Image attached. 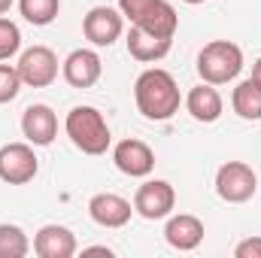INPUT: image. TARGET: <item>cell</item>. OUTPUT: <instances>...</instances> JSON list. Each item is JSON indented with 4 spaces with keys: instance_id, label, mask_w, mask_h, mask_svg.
<instances>
[{
    "instance_id": "5",
    "label": "cell",
    "mask_w": 261,
    "mask_h": 258,
    "mask_svg": "<svg viewBox=\"0 0 261 258\" xmlns=\"http://www.w3.org/2000/svg\"><path fill=\"white\" fill-rule=\"evenodd\" d=\"M258 189V176L246 161H228L216 173V194L228 203H246Z\"/></svg>"
},
{
    "instance_id": "27",
    "label": "cell",
    "mask_w": 261,
    "mask_h": 258,
    "mask_svg": "<svg viewBox=\"0 0 261 258\" xmlns=\"http://www.w3.org/2000/svg\"><path fill=\"white\" fill-rule=\"evenodd\" d=\"M182 3H192V6H195V3H203V0H182Z\"/></svg>"
},
{
    "instance_id": "14",
    "label": "cell",
    "mask_w": 261,
    "mask_h": 258,
    "mask_svg": "<svg viewBox=\"0 0 261 258\" xmlns=\"http://www.w3.org/2000/svg\"><path fill=\"white\" fill-rule=\"evenodd\" d=\"M164 240L179 249V252H192L200 246L203 240V222L192 216V213H179V216H170L167 225H164Z\"/></svg>"
},
{
    "instance_id": "21",
    "label": "cell",
    "mask_w": 261,
    "mask_h": 258,
    "mask_svg": "<svg viewBox=\"0 0 261 258\" xmlns=\"http://www.w3.org/2000/svg\"><path fill=\"white\" fill-rule=\"evenodd\" d=\"M21 49V31L15 21L0 18V61H9Z\"/></svg>"
},
{
    "instance_id": "7",
    "label": "cell",
    "mask_w": 261,
    "mask_h": 258,
    "mask_svg": "<svg viewBox=\"0 0 261 258\" xmlns=\"http://www.w3.org/2000/svg\"><path fill=\"white\" fill-rule=\"evenodd\" d=\"M18 76L31 88H49L58 79V55L49 46H31L18 58Z\"/></svg>"
},
{
    "instance_id": "6",
    "label": "cell",
    "mask_w": 261,
    "mask_h": 258,
    "mask_svg": "<svg viewBox=\"0 0 261 258\" xmlns=\"http://www.w3.org/2000/svg\"><path fill=\"white\" fill-rule=\"evenodd\" d=\"M40 158L31 143H6L0 146V179L9 186H24L37 176Z\"/></svg>"
},
{
    "instance_id": "16",
    "label": "cell",
    "mask_w": 261,
    "mask_h": 258,
    "mask_svg": "<svg viewBox=\"0 0 261 258\" xmlns=\"http://www.w3.org/2000/svg\"><path fill=\"white\" fill-rule=\"evenodd\" d=\"M170 46H173V40L158 37V34H152V31H143V28L130 24V31H128V55L134 58V61L155 64V61H161V58L170 52Z\"/></svg>"
},
{
    "instance_id": "26",
    "label": "cell",
    "mask_w": 261,
    "mask_h": 258,
    "mask_svg": "<svg viewBox=\"0 0 261 258\" xmlns=\"http://www.w3.org/2000/svg\"><path fill=\"white\" fill-rule=\"evenodd\" d=\"M9 6H12V0H0V15H3V12H6Z\"/></svg>"
},
{
    "instance_id": "8",
    "label": "cell",
    "mask_w": 261,
    "mask_h": 258,
    "mask_svg": "<svg viewBox=\"0 0 261 258\" xmlns=\"http://www.w3.org/2000/svg\"><path fill=\"white\" fill-rule=\"evenodd\" d=\"M125 31V15L113 6H94L82 18V34L91 46H113Z\"/></svg>"
},
{
    "instance_id": "10",
    "label": "cell",
    "mask_w": 261,
    "mask_h": 258,
    "mask_svg": "<svg viewBox=\"0 0 261 258\" xmlns=\"http://www.w3.org/2000/svg\"><path fill=\"white\" fill-rule=\"evenodd\" d=\"M113 164L130 179H143L155 167V152L143 140H122L113 149Z\"/></svg>"
},
{
    "instance_id": "20",
    "label": "cell",
    "mask_w": 261,
    "mask_h": 258,
    "mask_svg": "<svg viewBox=\"0 0 261 258\" xmlns=\"http://www.w3.org/2000/svg\"><path fill=\"white\" fill-rule=\"evenodd\" d=\"M31 252V240L18 225H0V258H24Z\"/></svg>"
},
{
    "instance_id": "23",
    "label": "cell",
    "mask_w": 261,
    "mask_h": 258,
    "mask_svg": "<svg viewBox=\"0 0 261 258\" xmlns=\"http://www.w3.org/2000/svg\"><path fill=\"white\" fill-rule=\"evenodd\" d=\"M234 255L237 258H261V237H246V240H240L237 249H234Z\"/></svg>"
},
{
    "instance_id": "11",
    "label": "cell",
    "mask_w": 261,
    "mask_h": 258,
    "mask_svg": "<svg viewBox=\"0 0 261 258\" xmlns=\"http://www.w3.org/2000/svg\"><path fill=\"white\" fill-rule=\"evenodd\" d=\"M21 134L31 146H52L58 137V116L46 104H31L21 113Z\"/></svg>"
},
{
    "instance_id": "3",
    "label": "cell",
    "mask_w": 261,
    "mask_h": 258,
    "mask_svg": "<svg viewBox=\"0 0 261 258\" xmlns=\"http://www.w3.org/2000/svg\"><path fill=\"white\" fill-rule=\"evenodd\" d=\"M243 70V49L231 40H213L197 55V73L210 85H225Z\"/></svg>"
},
{
    "instance_id": "1",
    "label": "cell",
    "mask_w": 261,
    "mask_h": 258,
    "mask_svg": "<svg viewBox=\"0 0 261 258\" xmlns=\"http://www.w3.org/2000/svg\"><path fill=\"white\" fill-rule=\"evenodd\" d=\"M134 100H137V110L149 119V122H167L179 113V85L176 79L161 70V67H149L137 76L134 82Z\"/></svg>"
},
{
    "instance_id": "13",
    "label": "cell",
    "mask_w": 261,
    "mask_h": 258,
    "mask_svg": "<svg viewBox=\"0 0 261 258\" xmlns=\"http://www.w3.org/2000/svg\"><path fill=\"white\" fill-rule=\"evenodd\" d=\"M130 213H134V207H130V200H125L122 194L100 192L88 200V216L100 228H125L130 222Z\"/></svg>"
},
{
    "instance_id": "17",
    "label": "cell",
    "mask_w": 261,
    "mask_h": 258,
    "mask_svg": "<svg viewBox=\"0 0 261 258\" xmlns=\"http://www.w3.org/2000/svg\"><path fill=\"white\" fill-rule=\"evenodd\" d=\"M222 94L216 91V85H210V82H200L195 85L192 91H189V97H186V110L192 113V119L195 122H203V125H213V122H219V116H222Z\"/></svg>"
},
{
    "instance_id": "4",
    "label": "cell",
    "mask_w": 261,
    "mask_h": 258,
    "mask_svg": "<svg viewBox=\"0 0 261 258\" xmlns=\"http://www.w3.org/2000/svg\"><path fill=\"white\" fill-rule=\"evenodd\" d=\"M119 12L130 24L152 31L158 37H167V40H173L179 28V15L167 0H119Z\"/></svg>"
},
{
    "instance_id": "22",
    "label": "cell",
    "mask_w": 261,
    "mask_h": 258,
    "mask_svg": "<svg viewBox=\"0 0 261 258\" xmlns=\"http://www.w3.org/2000/svg\"><path fill=\"white\" fill-rule=\"evenodd\" d=\"M21 76H18V67L12 64H0V104H9L18 97L21 91Z\"/></svg>"
},
{
    "instance_id": "2",
    "label": "cell",
    "mask_w": 261,
    "mask_h": 258,
    "mask_svg": "<svg viewBox=\"0 0 261 258\" xmlns=\"http://www.w3.org/2000/svg\"><path fill=\"white\" fill-rule=\"evenodd\" d=\"M64 131L70 137V143L85 155H103L113 143L103 113L94 110V107H73L64 119Z\"/></svg>"
},
{
    "instance_id": "12",
    "label": "cell",
    "mask_w": 261,
    "mask_h": 258,
    "mask_svg": "<svg viewBox=\"0 0 261 258\" xmlns=\"http://www.w3.org/2000/svg\"><path fill=\"white\" fill-rule=\"evenodd\" d=\"M61 73H64L67 85L91 88L103 73V61H100V55L94 49H73L64 58V64H61Z\"/></svg>"
},
{
    "instance_id": "15",
    "label": "cell",
    "mask_w": 261,
    "mask_h": 258,
    "mask_svg": "<svg viewBox=\"0 0 261 258\" xmlns=\"http://www.w3.org/2000/svg\"><path fill=\"white\" fill-rule=\"evenodd\" d=\"M34 252L40 258H70L76 255V234L64 225H43L34 237Z\"/></svg>"
},
{
    "instance_id": "9",
    "label": "cell",
    "mask_w": 261,
    "mask_h": 258,
    "mask_svg": "<svg viewBox=\"0 0 261 258\" xmlns=\"http://www.w3.org/2000/svg\"><path fill=\"white\" fill-rule=\"evenodd\" d=\"M173 207H176V192L164 179H149V183H143L137 189V194H134V213H140L149 222L167 219Z\"/></svg>"
},
{
    "instance_id": "19",
    "label": "cell",
    "mask_w": 261,
    "mask_h": 258,
    "mask_svg": "<svg viewBox=\"0 0 261 258\" xmlns=\"http://www.w3.org/2000/svg\"><path fill=\"white\" fill-rule=\"evenodd\" d=\"M18 9H21L24 21H31L34 28H46L58 18L61 0H18Z\"/></svg>"
},
{
    "instance_id": "18",
    "label": "cell",
    "mask_w": 261,
    "mask_h": 258,
    "mask_svg": "<svg viewBox=\"0 0 261 258\" xmlns=\"http://www.w3.org/2000/svg\"><path fill=\"white\" fill-rule=\"evenodd\" d=\"M231 107H234V113H237L240 119H246V122H258L261 119V85L252 76L243 79V82L234 88Z\"/></svg>"
},
{
    "instance_id": "25",
    "label": "cell",
    "mask_w": 261,
    "mask_h": 258,
    "mask_svg": "<svg viewBox=\"0 0 261 258\" xmlns=\"http://www.w3.org/2000/svg\"><path fill=\"white\" fill-rule=\"evenodd\" d=\"M252 79H255V82L261 85V58L255 61V64H252Z\"/></svg>"
},
{
    "instance_id": "24",
    "label": "cell",
    "mask_w": 261,
    "mask_h": 258,
    "mask_svg": "<svg viewBox=\"0 0 261 258\" xmlns=\"http://www.w3.org/2000/svg\"><path fill=\"white\" fill-rule=\"evenodd\" d=\"M82 252H100V255H113V249H110V246H88V249H82Z\"/></svg>"
}]
</instances>
